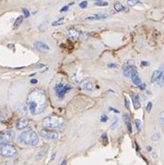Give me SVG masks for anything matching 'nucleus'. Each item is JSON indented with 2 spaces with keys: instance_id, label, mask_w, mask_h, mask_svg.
I'll return each instance as SVG.
<instances>
[{
  "instance_id": "1",
  "label": "nucleus",
  "mask_w": 164,
  "mask_h": 165,
  "mask_svg": "<svg viewBox=\"0 0 164 165\" xmlns=\"http://www.w3.org/2000/svg\"><path fill=\"white\" fill-rule=\"evenodd\" d=\"M27 106L32 115L42 113L47 106V98L45 94L41 90L32 91L27 98Z\"/></svg>"
},
{
  "instance_id": "2",
  "label": "nucleus",
  "mask_w": 164,
  "mask_h": 165,
  "mask_svg": "<svg viewBox=\"0 0 164 165\" xmlns=\"http://www.w3.org/2000/svg\"><path fill=\"white\" fill-rule=\"evenodd\" d=\"M18 140L20 143L24 144L26 146H35L39 143V136L37 133L32 129L24 131L19 136Z\"/></svg>"
},
{
  "instance_id": "3",
  "label": "nucleus",
  "mask_w": 164,
  "mask_h": 165,
  "mask_svg": "<svg viewBox=\"0 0 164 165\" xmlns=\"http://www.w3.org/2000/svg\"><path fill=\"white\" fill-rule=\"evenodd\" d=\"M65 125V122L61 117L58 116H50L46 117L43 121L44 128L50 129V130H59L62 129Z\"/></svg>"
},
{
  "instance_id": "4",
  "label": "nucleus",
  "mask_w": 164,
  "mask_h": 165,
  "mask_svg": "<svg viewBox=\"0 0 164 165\" xmlns=\"http://www.w3.org/2000/svg\"><path fill=\"white\" fill-rule=\"evenodd\" d=\"M0 154L7 158L13 157L17 154V148L9 143L0 144Z\"/></svg>"
},
{
  "instance_id": "5",
  "label": "nucleus",
  "mask_w": 164,
  "mask_h": 165,
  "mask_svg": "<svg viewBox=\"0 0 164 165\" xmlns=\"http://www.w3.org/2000/svg\"><path fill=\"white\" fill-rule=\"evenodd\" d=\"M122 73L125 77H132L135 74H137V70L135 66L133 60H128L122 67Z\"/></svg>"
},
{
  "instance_id": "6",
  "label": "nucleus",
  "mask_w": 164,
  "mask_h": 165,
  "mask_svg": "<svg viewBox=\"0 0 164 165\" xmlns=\"http://www.w3.org/2000/svg\"><path fill=\"white\" fill-rule=\"evenodd\" d=\"M54 89H55V93L58 96V97L60 98V99H63L65 95H66V93L72 89V86L63 85V84H57L55 86Z\"/></svg>"
},
{
  "instance_id": "7",
  "label": "nucleus",
  "mask_w": 164,
  "mask_h": 165,
  "mask_svg": "<svg viewBox=\"0 0 164 165\" xmlns=\"http://www.w3.org/2000/svg\"><path fill=\"white\" fill-rule=\"evenodd\" d=\"M40 133H41V136L43 137H45V139H48V140H54V139H57L59 137L58 132H56L55 130L44 128L41 130Z\"/></svg>"
},
{
  "instance_id": "8",
  "label": "nucleus",
  "mask_w": 164,
  "mask_h": 165,
  "mask_svg": "<svg viewBox=\"0 0 164 165\" xmlns=\"http://www.w3.org/2000/svg\"><path fill=\"white\" fill-rule=\"evenodd\" d=\"M14 132L12 131H8L2 136H0V144H5V143H8L10 140H12L14 138Z\"/></svg>"
},
{
  "instance_id": "9",
  "label": "nucleus",
  "mask_w": 164,
  "mask_h": 165,
  "mask_svg": "<svg viewBox=\"0 0 164 165\" xmlns=\"http://www.w3.org/2000/svg\"><path fill=\"white\" fill-rule=\"evenodd\" d=\"M28 125H29V120L27 118H21L16 123V128L18 130L25 129Z\"/></svg>"
},
{
  "instance_id": "10",
  "label": "nucleus",
  "mask_w": 164,
  "mask_h": 165,
  "mask_svg": "<svg viewBox=\"0 0 164 165\" xmlns=\"http://www.w3.org/2000/svg\"><path fill=\"white\" fill-rule=\"evenodd\" d=\"M67 36L72 39V40H76L79 36H80V32L74 28H72L70 30H68L67 32Z\"/></svg>"
},
{
  "instance_id": "11",
  "label": "nucleus",
  "mask_w": 164,
  "mask_h": 165,
  "mask_svg": "<svg viewBox=\"0 0 164 165\" xmlns=\"http://www.w3.org/2000/svg\"><path fill=\"white\" fill-rule=\"evenodd\" d=\"M35 47L37 49V50H39L41 52H45V51H48L49 49H50L46 44H45L43 42H40V41H37V42L35 43Z\"/></svg>"
},
{
  "instance_id": "12",
  "label": "nucleus",
  "mask_w": 164,
  "mask_h": 165,
  "mask_svg": "<svg viewBox=\"0 0 164 165\" xmlns=\"http://www.w3.org/2000/svg\"><path fill=\"white\" fill-rule=\"evenodd\" d=\"M108 17V15L106 14H93V15H90L86 18V20H89V21H99V20H103V19H106Z\"/></svg>"
},
{
  "instance_id": "13",
  "label": "nucleus",
  "mask_w": 164,
  "mask_h": 165,
  "mask_svg": "<svg viewBox=\"0 0 164 165\" xmlns=\"http://www.w3.org/2000/svg\"><path fill=\"white\" fill-rule=\"evenodd\" d=\"M123 121L127 126V130L129 133H132V124H131V119L128 114H124L123 115Z\"/></svg>"
},
{
  "instance_id": "14",
  "label": "nucleus",
  "mask_w": 164,
  "mask_h": 165,
  "mask_svg": "<svg viewBox=\"0 0 164 165\" xmlns=\"http://www.w3.org/2000/svg\"><path fill=\"white\" fill-rule=\"evenodd\" d=\"M133 104H134V107L136 109H140L141 107V103H140V99H139V96L135 94L133 95Z\"/></svg>"
},
{
  "instance_id": "15",
  "label": "nucleus",
  "mask_w": 164,
  "mask_h": 165,
  "mask_svg": "<svg viewBox=\"0 0 164 165\" xmlns=\"http://www.w3.org/2000/svg\"><path fill=\"white\" fill-rule=\"evenodd\" d=\"M114 9H115L116 11H118V12L127 11V8H126L123 5H122L121 3H119V2H117V3L114 4Z\"/></svg>"
},
{
  "instance_id": "16",
  "label": "nucleus",
  "mask_w": 164,
  "mask_h": 165,
  "mask_svg": "<svg viewBox=\"0 0 164 165\" xmlns=\"http://www.w3.org/2000/svg\"><path fill=\"white\" fill-rule=\"evenodd\" d=\"M157 82H158V85L160 87L164 86V71L160 72V74H159V78L157 80Z\"/></svg>"
},
{
  "instance_id": "17",
  "label": "nucleus",
  "mask_w": 164,
  "mask_h": 165,
  "mask_svg": "<svg viewBox=\"0 0 164 165\" xmlns=\"http://www.w3.org/2000/svg\"><path fill=\"white\" fill-rule=\"evenodd\" d=\"M131 79H132L133 82L136 85V86H140L142 84V82H141V79L140 77L138 76V74H135L133 75L132 77H131Z\"/></svg>"
},
{
  "instance_id": "18",
  "label": "nucleus",
  "mask_w": 164,
  "mask_h": 165,
  "mask_svg": "<svg viewBox=\"0 0 164 165\" xmlns=\"http://www.w3.org/2000/svg\"><path fill=\"white\" fill-rule=\"evenodd\" d=\"M94 87V85L93 82H85L83 84V88L86 91H91Z\"/></svg>"
},
{
  "instance_id": "19",
  "label": "nucleus",
  "mask_w": 164,
  "mask_h": 165,
  "mask_svg": "<svg viewBox=\"0 0 164 165\" xmlns=\"http://www.w3.org/2000/svg\"><path fill=\"white\" fill-rule=\"evenodd\" d=\"M160 72H161V71H159V70H157V71L153 72L152 76H151V82H157V80H158V78H159V74H160Z\"/></svg>"
},
{
  "instance_id": "20",
  "label": "nucleus",
  "mask_w": 164,
  "mask_h": 165,
  "mask_svg": "<svg viewBox=\"0 0 164 165\" xmlns=\"http://www.w3.org/2000/svg\"><path fill=\"white\" fill-rule=\"evenodd\" d=\"M22 21H23V16H19V17L16 19L15 22H14V28H18L22 24Z\"/></svg>"
},
{
  "instance_id": "21",
  "label": "nucleus",
  "mask_w": 164,
  "mask_h": 165,
  "mask_svg": "<svg viewBox=\"0 0 164 165\" xmlns=\"http://www.w3.org/2000/svg\"><path fill=\"white\" fill-rule=\"evenodd\" d=\"M127 4L130 7H135L138 4H141L140 0H127Z\"/></svg>"
},
{
  "instance_id": "22",
  "label": "nucleus",
  "mask_w": 164,
  "mask_h": 165,
  "mask_svg": "<svg viewBox=\"0 0 164 165\" xmlns=\"http://www.w3.org/2000/svg\"><path fill=\"white\" fill-rule=\"evenodd\" d=\"M63 21H64V18H60L59 19L58 21H55L52 22V26H59V25H61L63 23Z\"/></svg>"
},
{
  "instance_id": "23",
  "label": "nucleus",
  "mask_w": 164,
  "mask_h": 165,
  "mask_svg": "<svg viewBox=\"0 0 164 165\" xmlns=\"http://www.w3.org/2000/svg\"><path fill=\"white\" fill-rule=\"evenodd\" d=\"M135 123H136V128H137V131H138V132L141 131V128H142V122H141L139 119H136V120L135 121Z\"/></svg>"
},
{
  "instance_id": "24",
  "label": "nucleus",
  "mask_w": 164,
  "mask_h": 165,
  "mask_svg": "<svg viewBox=\"0 0 164 165\" xmlns=\"http://www.w3.org/2000/svg\"><path fill=\"white\" fill-rule=\"evenodd\" d=\"M160 139V134L159 133H155L152 136H151V140L152 141H158Z\"/></svg>"
},
{
  "instance_id": "25",
  "label": "nucleus",
  "mask_w": 164,
  "mask_h": 165,
  "mask_svg": "<svg viewBox=\"0 0 164 165\" xmlns=\"http://www.w3.org/2000/svg\"><path fill=\"white\" fill-rule=\"evenodd\" d=\"M95 5L96 6H99V7H106V6L109 5V3L107 1H103V0H101V1L95 2Z\"/></svg>"
},
{
  "instance_id": "26",
  "label": "nucleus",
  "mask_w": 164,
  "mask_h": 165,
  "mask_svg": "<svg viewBox=\"0 0 164 165\" xmlns=\"http://www.w3.org/2000/svg\"><path fill=\"white\" fill-rule=\"evenodd\" d=\"M101 140L103 141L104 145H107L108 144V136H107V134H103L101 136Z\"/></svg>"
},
{
  "instance_id": "27",
  "label": "nucleus",
  "mask_w": 164,
  "mask_h": 165,
  "mask_svg": "<svg viewBox=\"0 0 164 165\" xmlns=\"http://www.w3.org/2000/svg\"><path fill=\"white\" fill-rule=\"evenodd\" d=\"M45 150H44V151H41V152H39L38 154H37V156H36V160H39V159H42L44 156H45Z\"/></svg>"
},
{
  "instance_id": "28",
  "label": "nucleus",
  "mask_w": 164,
  "mask_h": 165,
  "mask_svg": "<svg viewBox=\"0 0 164 165\" xmlns=\"http://www.w3.org/2000/svg\"><path fill=\"white\" fill-rule=\"evenodd\" d=\"M22 12H23V14H24V17H25V18H29V16H30V12H29V10H28V9H26V8H22Z\"/></svg>"
},
{
  "instance_id": "29",
  "label": "nucleus",
  "mask_w": 164,
  "mask_h": 165,
  "mask_svg": "<svg viewBox=\"0 0 164 165\" xmlns=\"http://www.w3.org/2000/svg\"><path fill=\"white\" fill-rule=\"evenodd\" d=\"M124 105H125V108L127 109H130V103L128 101V98L127 97H124Z\"/></svg>"
},
{
  "instance_id": "30",
  "label": "nucleus",
  "mask_w": 164,
  "mask_h": 165,
  "mask_svg": "<svg viewBox=\"0 0 164 165\" xmlns=\"http://www.w3.org/2000/svg\"><path fill=\"white\" fill-rule=\"evenodd\" d=\"M151 109H152V102H149V103H147V105H146V111L150 112Z\"/></svg>"
},
{
  "instance_id": "31",
  "label": "nucleus",
  "mask_w": 164,
  "mask_h": 165,
  "mask_svg": "<svg viewBox=\"0 0 164 165\" xmlns=\"http://www.w3.org/2000/svg\"><path fill=\"white\" fill-rule=\"evenodd\" d=\"M80 8H86L87 7V1H82L81 3H80Z\"/></svg>"
},
{
  "instance_id": "32",
  "label": "nucleus",
  "mask_w": 164,
  "mask_h": 165,
  "mask_svg": "<svg viewBox=\"0 0 164 165\" xmlns=\"http://www.w3.org/2000/svg\"><path fill=\"white\" fill-rule=\"evenodd\" d=\"M108 120H109V118H108L107 115H105V114H103L102 116H101V118H100V121H101L102 123H106Z\"/></svg>"
},
{
  "instance_id": "33",
  "label": "nucleus",
  "mask_w": 164,
  "mask_h": 165,
  "mask_svg": "<svg viewBox=\"0 0 164 165\" xmlns=\"http://www.w3.org/2000/svg\"><path fill=\"white\" fill-rule=\"evenodd\" d=\"M159 120H160V123L164 124V110L160 112V115H159Z\"/></svg>"
},
{
  "instance_id": "34",
  "label": "nucleus",
  "mask_w": 164,
  "mask_h": 165,
  "mask_svg": "<svg viewBox=\"0 0 164 165\" xmlns=\"http://www.w3.org/2000/svg\"><path fill=\"white\" fill-rule=\"evenodd\" d=\"M149 61H146V60H143L141 62V66H143V67H146V66H149Z\"/></svg>"
},
{
  "instance_id": "35",
  "label": "nucleus",
  "mask_w": 164,
  "mask_h": 165,
  "mask_svg": "<svg viewBox=\"0 0 164 165\" xmlns=\"http://www.w3.org/2000/svg\"><path fill=\"white\" fill-rule=\"evenodd\" d=\"M68 8H69V6H65V7L61 8L59 11H60V12H64V11H67V10H68Z\"/></svg>"
},
{
  "instance_id": "36",
  "label": "nucleus",
  "mask_w": 164,
  "mask_h": 165,
  "mask_svg": "<svg viewBox=\"0 0 164 165\" xmlns=\"http://www.w3.org/2000/svg\"><path fill=\"white\" fill-rule=\"evenodd\" d=\"M108 66H109V68H115L117 65H116L115 63H109V64H108Z\"/></svg>"
},
{
  "instance_id": "37",
  "label": "nucleus",
  "mask_w": 164,
  "mask_h": 165,
  "mask_svg": "<svg viewBox=\"0 0 164 165\" xmlns=\"http://www.w3.org/2000/svg\"><path fill=\"white\" fill-rule=\"evenodd\" d=\"M109 110H111V111H114L115 113H120V111L118 110V109H114V108H111V107H109Z\"/></svg>"
},
{
  "instance_id": "38",
  "label": "nucleus",
  "mask_w": 164,
  "mask_h": 165,
  "mask_svg": "<svg viewBox=\"0 0 164 165\" xmlns=\"http://www.w3.org/2000/svg\"><path fill=\"white\" fill-rule=\"evenodd\" d=\"M139 86V88L141 89V90H144L145 88H146V84H141L140 86Z\"/></svg>"
},
{
  "instance_id": "39",
  "label": "nucleus",
  "mask_w": 164,
  "mask_h": 165,
  "mask_svg": "<svg viewBox=\"0 0 164 165\" xmlns=\"http://www.w3.org/2000/svg\"><path fill=\"white\" fill-rule=\"evenodd\" d=\"M37 80L36 79H32L31 80V84H32V85H35V84H37Z\"/></svg>"
},
{
  "instance_id": "40",
  "label": "nucleus",
  "mask_w": 164,
  "mask_h": 165,
  "mask_svg": "<svg viewBox=\"0 0 164 165\" xmlns=\"http://www.w3.org/2000/svg\"><path fill=\"white\" fill-rule=\"evenodd\" d=\"M66 164H67V160H64L61 162V164H60V165H66Z\"/></svg>"
},
{
  "instance_id": "41",
  "label": "nucleus",
  "mask_w": 164,
  "mask_h": 165,
  "mask_svg": "<svg viewBox=\"0 0 164 165\" xmlns=\"http://www.w3.org/2000/svg\"><path fill=\"white\" fill-rule=\"evenodd\" d=\"M55 156H56V153H53V154H52V157H51V159H50V160H51V161H52V160H54Z\"/></svg>"
},
{
  "instance_id": "42",
  "label": "nucleus",
  "mask_w": 164,
  "mask_h": 165,
  "mask_svg": "<svg viewBox=\"0 0 164 165\" xmlns=\"http://www.w3.org/2000/svg\"><path fill=\"white\" fill-rule=\"evenodd\" d=\"M147 148H149V151H151V150H152V147H151V146H149Z\"/></svg>"
},
{
  "instance_id": "43",
  "label": "nucleus",
  "mask_w": 164,
  "mask_h": 165,
  "mask_svg": "<svg viewBox=\"0 0 164 165\" xmlns=\"http://www.w3.org/2000/svg\"><path fill=\"white\" fill-rule=\"evenodd\" d=\"M94 1H96V2H98V1H101V0H94Z\"/></svg>"
}]
</instances>
